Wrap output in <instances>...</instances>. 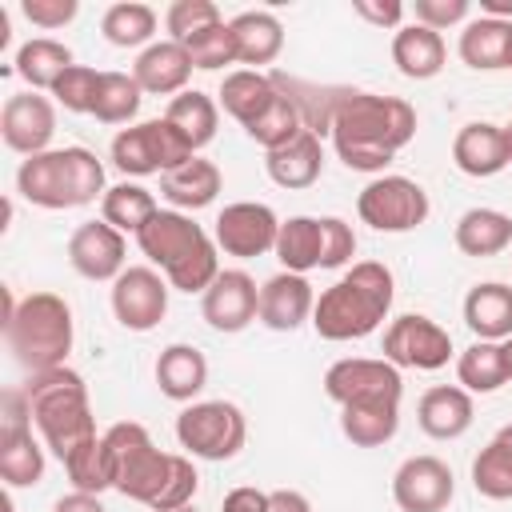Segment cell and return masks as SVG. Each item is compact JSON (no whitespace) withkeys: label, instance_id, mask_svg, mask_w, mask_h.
Here are the masks:
<instances>
[{"label":"cell","instance_id":"cell-41","mask_svg":"<svg viewBox=\"0 0 512 512\" xmlns=\"http://www.w3.org/2000/svg\"><path fill=\"white\" fill-rule=\"evenodd\" d=\"M144 88L136 84V76L128 72H100V92H96V108L92 116L100 124H128L140 112Z\"/></svg>","mask_w":512,"mask_h":512},{"label":"cell","instance_id":"cell-42","mask_svg":"<svg viewBox=\"0 0 512 512\" xmlns=\"http://www.w3.org/2000/svg\"><path fill=\"white\" fill-rule=\"evenodd\" d=\"M472 488L488 500H512V444L492 436L488 448H480L472 460Z\"/></svg>","mask_w":512,"mask_h":512},{"label":"cell","instance_id":"cell-20","mask_svg":"<svg viewBox=\"0 0 512 512\" xmlns=\"http://www.w3.org/2000/svg\"><path fill=\"white\" fill-rule=\"evenodd\" d=\"M316 308V292L308 284V276L300 272H276L260 284V324L272 332H296L304 320H312Z\"/></svg>","mask_w":512,"mask_h":512},{"label":"cell","instance_id":"cell-40","mask_svg":"<svg viewBox=\"0 0 512 512\" xmlns=\"http://www.w3.org/2000/svg\"><path fill=\"white\" fill-rule=\"evenodd\" d=\"M304 128H308V124H304L300 104H296L288 92H280V96L268 104V112H264L260 120H252L244 132H248L264 152H276V148H284L288 140H296Z\"/></svg>","mask_w":512,"mask_h":512},{"label":"cell","instance_id":"cell-35","mask_svg":"<svg viewBox=\"0 0 512 512\" xmlns=\"http://www.w3.org/2000/svg\"><path fill=\"white\" fill-rule=\"evenodd\" d=\"M68 68H72V48L60 44V40H52V36H36V40L20 44V52H16V72L32 84V92L36 88H48L52 92L56 80Z\"/></svg>","mask_w":512,"mask_h":512},{"label":"cell","instance_id":"cell-38","mask_svg":"<svg viewBox=\"0 0 512 512\" xmlns=\"http://www.w3.org/2000/svg\"><path fill=\"white\" fill-rule=\"evenodd\" d=\"M456 376H460V388H464V392L488 396V392L504 388V384H508V372H504V352H500V344H492V340L468 344V348L460 352V360H456Z\"/></svg>","mask_w":512,"mask_h":512},{"label":"cell","instance_id":"cell-24","mask_svg":"<svg viewBox=\"0 0 512 512\" xmlns=\"http://www.w3.org/2000/svg\"><path fill=\"white\" fill-rule=\"evenodd\" d=\"M272 184L288 188V192H300V188H312L324 172V148H320V136L312 128H304L296 140H288L284 148L268 152L264 160Z\"/></svg>","mask_w":512,"mask_h":512},{"label":"cell","instance_id":"cell-22","mask_svg":"<svg viewBox=\"0 0 512 512\" xmlns=\"http://www.w3.org/2000/svg\"><path fill=\"white\" fill-rule=\"evenodd\" d=\"M472 416H476L472 392H464L460 384H436L416 404V424L432 440H456V436H464L472 428Z\"/></svg>","mask_w":512,"mask_h":512},{"label":"cell","instance_id":"cell-5","mask_svg":"<svg viewBox=\"0 0 512 512\" xmlns=\"http://www.w3.org/2000/svg\"><path fill=\"white\" fill-rule=\"evenodd\" d=\"M16 192L48 212L84 208L96 196L104 200V164L88 148H48L40 156H28L16 172Z\"/></svg>","mask_w":512,"mask_h":512},{"label":"cell","instance_id":"cell-53","mask_svg":"<svg viewBox=\"0 0 512 512\" xmlns=\"http://www.w3.org/2000/svg\"><path fill=\"white\" fill-rule=\"evenodd\" d=\"M268 512H312V504L296 488H276V492H268Z\"/></svg>","mask_w":512,"mask_h":512},{"label":"cell","instance_id":"cell-12","mask_svg":"<svg viewBox=\"0 0 512 512\" xmlns=\"http://www.w3.org/2000/svg\"><path fill=\"white\" fill-rule=\"evenodd\" d=\"M452 356V336L428 320V316H396L384 328V360L396 368H420V372H436L444 368Z\"/></svg>","mask_w":512,"mask_h":512},{"label":"cell","instance_id":"cell-17","mask_svg":"<svg viewBox=\"0 0 512 512\" xmlns=\"http://www.w3.org/2000/svg\"><path fill=\"white\" fill-rule=\"evenodd\" d=\"M52 132H56V108H52L48 96L16 92V96L4 100V108H0V136H4V144L12 152L40 156V152H48Z\"/></svg>","mask_w":512,"mask_h":512},{"label":"cell","instance_id":"cell-25","mask_svg":"<svg viewBox=\"0 0 512 512\" xmlns=\"http://www.w3.org/2000/svg\"><path fill=\"white\" fill-rule=\"evenodd\" d=\"M464 324L476 332V340L504 344L512 336V284L484 280L464 296Z\"/></svg>","mask_w":512,"mask_h":512},{"label":"cell","instance_id":"cell-59","mask_svg":"<svg viewBox=\"0 0 512 512\" xmlns=\"http://www.w3.org/2000/svg\"><path fill=\"white\" fill-rule=\"evenodd\" d=\"M168 512H196V508H192V504H184V508H168Z\"/></svg>","mask_w":512,"mask_h":512},{"label":"cell","instance_id":"cell-39","mask_svg":"<svg viewBox=\"0 0 512 512\" xmlns=\"http://www.w3.org/2000/svg\"><path fill=\"white\" fill-rule=\"evenodd\" d=\"M100 32H104V40L116 44V48H140V44H148L152 32H156V12H152L148 4H140V0H120V4H112V8L104 12Z\"/></svg>","mask_w":512,"mask_h":512},{"label":"cell","instance_id":"cell-30","mask_svg":"<svg viewBox=\"0 0 512 512\" xmlns=\"http://www.w3.org/2000/svg\"><path fill=\"white\" fill-rule=\"evenodd\" d=\"M156 384L168 400H192L208 384V360L196 344H168L156 360Z\"/></svg>","mask_w":512,"mask_h":512},{"label":"cell","instance_id":"cell-11","mask_svg":"<svg viewBox=\"0 0 512 512\" xmlns=\"http://www.w3.org/2000/svg\"><path fill=\"white\" fill-rule=\"evenodd\" d=\"M324 392L340 408H348V404H400L404 380H400V368L388 360L348 356L324 372Z\"/></svg>","mask_w":512,"mask_h":512},{"label":"cell","instance_id":"cell-8","mask_svg":"<svg viewBox=\"0 0 512 512\" xmlns=\"http://www.w3.org/2000/svg\"><path fill=\"white\" fill-rule=\"evenodd\" d=\"M112 164L124 172V176H152V172H172L180 168L184 160H192V144L160 116V120H144V124H132V128H120L112 136Z\"/></svg>","mask_w":512,"mask_h":512},{"label":"cell","instance_id":"cell-54","mask_svg":"<svg viewBox=\"0 0 512 512\" xmlns=\"http://www.w3.org/2000/svg\"><path fill=\"white\" fill-rule=\"evenodd\" d=\"M52 512H108V508L100 504L96 492H68V496H60L52 504Z\"/></svg>","mask_w":512,"mask_h":512},{"label":"cell","instance_id":"cell-21","mask_svg":"<svg viewBox=\"0 0 512 512\" xmlns=\"http://www.w3.org/2000/svg\"><path fill=\"white\" fill-rule=\"evenodd\" d=\"M452 160L464 176H496L508 168V140H504V128L500 124H488V120H472L456 132L452 140Z\"/></svg>","mask_w":512,"mask_h":512},{"label":"cell","instance_id":"cell-15","mask_svg":"<svg viewBox=\"0 0 512 512\" xmlns=\"http://www.w3.org/2000/svg\"><path fill=\"white\" fill-rule=\"evenodd\" d=\"M452 496L456 480L440 456H408L392 476V500L400 512H444Z\"/></svg>","mask_w":512,"mask_h":512},{"label":"cell","instance_id":"cell-10","mask_svg":"<svg viewBox=\"0 0 512 512\" xmlns=\"http://www.w3.org/2000/svg\"><path fill=\"white\" fill-rule=\"evenodd\" d=\"M428 192L408 176H376L360 188L356 212L376 232H412L428 220Z\"/></svg>","mask_w":512,"mask_h":512},{"label":"cell","instance_id":"cell-23","mask_svg":"<svg viewBox=\"0 0 512 512\" xmlns=\"http://www.w3.org/2000/svg\"><path fill=\"white\" fill-rule=\"evenodd\" d=\"M132 76L152 96H180L184 84H188V76H192V56L176 40H156V44H148L136 56Z\"/></svg>","mask_w":512,"mask_h":512},{"label":"cell","instance_id":"cell-48","mask_svg":"<svg viewBox=\"0 0 512 512\" xmlns=\"http://www.w3.org/2000/svg\"><path fill=\"white\" fill-rule=\"evenodd\" d=\"M196 488H200V476H196L192 460H188V456H176V464H172V480H168V488H164V496H160V504H156L152 512H168V508H184V504H192V500H196Z\"/></svg>","mask_w":512,"mask_h":512},{"label":"cell","instance_id":"cell-49","mask_svg":"<svg viewBox=\"0 0 512 512\" xmlns=\"http://www.w3.org/2000/svg\"><path fill=\"white\" fill-rule=\"evenodd\" d=\"M412 16H416V24L440 32V28H452L468 16V0H416Z\"/></svg>","mask_w":512,"mask_h":512},{"label":"cell","instance_id":"cell-2","mask_svg":"<svg viewBox=\"0 0 512 512\" xmlns=\"http://www.w3.org/2000/svg\"><path fill=\"white\" fill-rule=\"evenodd\" d=\"M392 296V272L380 260H360L316 296L312 328L320 340H360L384 324Z\"/></svg>","mask_w":512,"mask_h":512},{"label":"cell","instance_id":"cell-56","mask_svg":"<svg viewBox=\"0 0 512 512\" xmlns=\"http://www.w3.org/2000/svg\"><path fill=\"white\" fill-rule=\"evenodd\" d=\"M496 436H500V440H504V444H512V424H504V428H500V432H496Z\"/></svg>","mask_w":512,"mask_h":512},{"label":"cell","instance_id":"cell-60","mask_svg":"<svg viewBox=\"0 0 512 512\" xmlns=\"http://www.w3.org/2000/svg\"><path fill=\"white\" fill-rule=\"evenodd\" d=\"M508 68H512V40H508Z\"/></svg>","mask_w":512,"mask_h":512},{"label":"cell","instance_id":"cell-51","mask_svg":"<svg viewBox=\"0 0 512 512\" xmlns=\"http://www.w3.org/2000/svg\"><path fill=\"white\" fill-rule=\"evenodd\" d=\"M352 8H356V16H364L376 28H396L400 16H404V4L400 0H356Z\"/></svg>","mask_w":512,"mask_h":512},{"label":"cell","instance_id":"cell-4","mask_svg":"<svg viewBox=\"0 0 512 512\" xmlns=\"http://www.w3.org/2000/svg\"><path fill=\"white\" fill-rule=\"evenodd\" d=\"M140 252L164 272V280L180 292H208V284L220 276V260H216V240H208V232L176 212V208H160L140 232H136Z\"/></svg>","mask_w":512,"mask_h":512},{"label":"cell","instance_id":"cell-19","mask_svg":"<svg viewBox=\"0 0 512 512\" xmlns=\"http://www.w3.org/2000/svg\"><path fill=\"white\" fill-rule=\"evenodd\" d=\"M124 232H116L108 220H88L68 236V264L84 280H116L124 272Z\"/></svg>","mask_w":512,"mask_h":512},{"label":"cell","instance_id":"cell-27","mask_svg":"<svg viewBox=\"0 0 512 512\" xmlns=\"http://www.w3.org/2000/svg\"><path fill=\"white\" fill-rule=\"evenodd\" d=\"M232 40H236V64H248L252 72H260V64H272L284 48V28L272 12H240L236 20H228Z\"/></svg>","mask_w":512,"mask_h":512},{"label":"cell","instance_id":"cell-6","mask_svg":"<svg viewBox=\"0 0 512 512\" xmlns=\"http://www.w3.org/2000/svg\"><path fill=\"white\" fill-rule=\"evenodd\" d=\"M4 340L28 372L60 368L72 352V308L56 292H28L4 320Z\"/></svg>","mask_w":512,"mask_h":512},{"label":"cell","instance_id":"cell-52","mask_svg":"<svg viewBox=\"0 0 512 512\" xmlns=\"http://www.w3.org/2000/svg\"><path fill=\"white\" fill-rule=\"evenodd\" d=\"M220 512H268V492H260L252 484H240V488H232L224 496Z\"/></svg>","mask_w":512,"mask_h":512},{"label":"cell","instance_id":"cell-13","mask_svg":"<svg viewBox=\"0 0 512 512\" xmlns=\"http://www.w3.org/2000/svg\"><path fill=\"white\" fill-rule=\"evenodd\" d=\"M8 412H4V428H0V476L8 488H32L44 480V448L32 436V416H28V400L24 392H8L4 396Z\"/></svg>","mask_w":512,"mask_h":512},{"label":"cell","instance_id":"cell-28","mask_svg":"<svg viewBox=\"0 0 512 512\" xmlns=\"http://www.w3.org/2000/svg\"><path fill=\"white\" fill-rule=\"evenodd\" d=\"M444 56H448V48H444L440 32H432L424 24H404L392 36V64L408 80H432L444 68Z\"/></svg>","mask_w":512,"mask_h":512},{"label":"cell","instance_id":"cell-45","mask_svg":"<svg viewBox=\"0 0 512 512\" xmlns=\"http://www.w3.org/2000/svg\"><path fill=\"white\" fill-rule=\"evenodd\" d=\"M96 92H100V72L88 68V64H72V68L56 80V88H52V96H56L60 108H68V112H88V116H92V108H96Z\"/></svg>","mask_w":512,"mask_h":512},{"label":"cell","instance_id":"cell-1","mask_svg":"<svg viewBox=\"0 0 512 512\" xmlns=\"http://www.w3.org/2000/svg\"><path fill=\"white\" fill-rule=\"evenodd\" d=\"M336 156L356 172H384L392 156L416 136V108L400 96L344 92L328 112Z\"/></svg>","mask_w":512,"mask_h":512},{"label":"cell","instance_id":"cell-3","mask_svg":"<svg viewBox=\"0 0 512 512\" xmlns=\"http://www.w3.org/2000/svg\"><path fill=\"white\" fill-rule=\"evenodd\" d=\"M24 400H28V416L40 428L44 444L52 448V456L64 464L68 456H76L80 448L96 444V420H92V404H88V388L84 376L72 368H48V372H32V380L24 384Z\"/></svg>","mask_w":512,"mask_h":512},{"label":"cell","instance_id":"cell-34","mask_svg":"<svg viewBox=\"0 0 512 512\" xmlns=\"http://www.w3.org/2000/svg\"><path fill=\"white\" fill-rule=\"evenodd\" d=\"M164 120L192 144V152H200L204 144H212L216 136V124H220V108L208 92H196V88H184L180 96L168 100L164 108Z\"/></svg>","mask_w":512,"mask_h":512},{"label":"cell","instance_id":"cell-36","mask_svg":"<svg viewBox=\"0 0 512 512\" xmlns=\"http://www.w3.org/2000/svg\"><path fill=\"white\" fill-rule=\"evenodd\" d=\"M400 428V404H348L340 408V432L356 448H380Z\"/></svg>","mask_w":512,"mask_h":512},{"label":"cell","instance_id":"cell-58","mask_svg":"<svg viewBox=\"0 0 512 512\" xmlns=\"http://www.w3.org/2000/svg\"><path fill=\"white\" fill-rule=\"evenodd\" d=\"M4 512H16V508H12V496H4Z\"/></svg>","mask_w":512,"mask_h":512},{"label":"cell","instance_id":"cell-9","mask_svg":"<svg viewBox=\"0 0 512 512\" xmlns=\"http://www.w3.org/2000/svg\"><path fill=\"white\" fill-rule=\"evenodd\" d=\"M176 440L200 460H232L248 440V424L228 400H196L176 416Z\"/></svg>","mask_w":512,"mask_h":512},{"label":"cell","instance_id":"cell-33","mask_svg":"<svg viewBox=\"0 0 512 512\" xmlns=\"http://www.w3.org/2000/svg\"><path fill=\"white\" fill-rule=\"evenodd\" d=\"M276 260L284 264V272H312L320 268V252H324V228L320 216H288L280 220V236H276Z\"/></svg>","mask_w":512,"mask_h":512},{"label":"cell","instance_id":"cell-44","mask_svg":"<svg viewBox=\"0 0 512 512\" xmlns=\"http://www.w3.org/2000/svg\"><path fill=\"white\" fill-rule=\"evenodd\" d=\"M64 472L76 484V492H96L100 496L104 488H112V472H108V456H104V436L96 444L80 448L76 456H68L64 460Z\"/></svg>","mask_w":512,"mask_h":512},{"label":"cell","instance_id":"cell-47","mask_svg":"<svg viewBox=\"0 0 512 512\" xmlns=\"http://www.w3.org/2000/svg\"><path fill=\"white\" fill-rule=\"evenodd\" d=\"M324 228V252H320V268H340L352 260L356 252V232L340 220V216H320Z\"/></svg>","mask_w":512,"mask_h":512},{"label":"cell","instance_id":"cell-31","mask_svg":"<svg viewBox=\"0 0 512 512\" xmlns=\"http://www.w3.org/2000/svg\"><path fill=\"white\" fill-rule=\"evenodd\" d=\"M456 248L464 256H496L512 244V216L496 212V208H468L460 220H456V232H452Z\"/></svg>","mask_w":512,"mask_h":512},{"label":"cell","instance_id":"cell-50","mask_svg":"<svg viewBox=\"0 0 512 512\" xmlns=\"http://www.w3.org/2000/svg\"><path fill=\"white\" fill-rule=\"evenodd\" d=\"M20 12H24L36 28H64L68 20H76L80 4H76V0H24Z\"/></svg>","mask_w":512,"mask_h":512},{"label":"cell","instance_id":"cell-32","mask_svg":"<svg viewBox=\"0 0 512 512\" xmlns=\"http://www.w3.org/2000/svg\"><path fill=\"white\" fill-rule=\"evenodd\" d=\"M508 40H512V24L508 20L480 16V20L464 24V32H460V60L468 68H476V72L508 68Z\"/></svg>","mask_w":512,"mask_h":512},{"label":"cell","instance_id":"cell-57","mask_svg":"<svg viewBox=\"0 0 512 512\" xmlns=\"http://www.w3.org/2000/svg\"><path fill=\"white\" fill-rule=\"evenodd\" d=\"M504 140H508V164H512V124H504Z\"/></svg>","mask_w":512,"mask_h":512},{"label":"cell","instance_id":"cell-18","mask_svg":"<svg viewBox=\"0 0 512 512\" xmlns=\"http://www.w3.org/2000/svg\"><path fill=\"white\" fill-rule=\"evenodd\" d=\"M200 312L216 332H244L260 312V288L244 268H220L200 296Z\"/></svg>","mask_w":512,"mask_h":512},{"label":"cell","instance_id":"cell-43","mask_svg":"<svg viewBox=\"0 0 512 512\" xmlns=\"http://www.w3.org/2000/svg\"><path fill=\"white\" fill-rule=\"evenodd\" d=\"M188 56H192V68H204V72H216L224 64H236V40H232V28L220 20L196 36L184 40Z\"/></svg>","mask_w":512,"mask_h":512},{"label":"cell","instance_id":"cell-14","mask_svg":"<svg viewBox=\"0 0 512 512\" xmlns=\"http://www.w3.org/2000/svg\"><path fill=\"white\" fill-rule=\"evenodd\" d=\"M168 288L156 268H124L112 280V316L128 332H152L168 312Z\"/></svg>","mask_w":512,"mask_h":512},{"label":"cell","instance_id":"cell-37","mask_svg":"<svg viewBox=\"0 0 512 512\" xmlns=\"http://www.w3.org/2000/svg\"><path fill=\"white\" fill-rule=\"evenodd\" d=\"M160 208H156V200H152V192L144 188V184H112L108 192H104V200H100V220H108L116 232H140L152 216H156Z\"/></svg>","mask_w":512,"mask_h":512},{"label":"cell","instance_id":"cell-46","mask_svg":"<svg viewBox=\"0 0 512 512\" xmlns=\"http://www.w3.org/2000/svg\"><path fill=\"white\" fill-rule=\"evenodd\" d=\"M164 24H168L172 40L184 44L188 36H196V32H204V28H212V24H220V8H216L212 0H176V4L164 12Z\"/></svg>","mask_w":512,"mask_h":512},{"label":"cell","instance_id":"cell-55","mask_svg":"<svg viewBox=\"0 0 512 512\" xmlns=\"http://www.w3.org/2000/svg\"><path fill=\"white\" fill-rule=\"evenodd\" d=\"M500 352H504V372H508V380H512V336L500 344Z\"/></svg>","mask_w":512,"mask_h":512},{"label":"cell","instance_id":"cell-29","mask_svg":"<svg viewBox=\"0 0 512 512\" xmlns=\"http://www.w3.org/2000/svg\"><path fill=\"white\" fill-rule=\"evenodd\" d=\"M276 96H280V84L272 76H264V72H252V68H236L220 84V108L232 120H240L244 128L252 120H260Z\"/></svg>","mask_w":512,"mask_h":512},{"label":"cell","instance_id":"cell-7","mask_svg":"<svg viewBox=\"0 0 512 512\" xmlns=\"http://www.w3.org/2000/svg\"><path fill=\"white\" fill-rule=\"evenodd\" d=\"M104 456H108V472H112V488L128 500H140L148 508L160 504L168 480H172V464L176 452H160L152 444V436L144 432V424L136 420H120L104 432Z\"/></svg>","mask_w":512,"mask_h":512},{"label":"cell","instance_id":"cell-26","mask_svg":"<svg viewBox=\"0 0 512 512\" xmlns=\"http://www.w3.org/2000/svg\"><path fill=\"white\" fill-rule=\"evenodd\" d=\"M220 184H224V176H220V168L212 164V160H204V156H192V160H184L180 168H172V172H164L160 176V192H164V200L180 212H196V208H208L216 196H220Z\"/></svg>","mask_w":512,"mask_h":512},{"label":"cell","instance_id":"cell-16","mask_svg":"<svg viewBox=\"0 0 512 512\" xmlns=\"http://www.w3.org/2000/svg\"><path fill=\"white\" fill-rule=\"evenodd\" d=\"M280 236V220L268 204L256 200H236L216 216V248H224L228 256L252 260L276 248Z\"/></svg>","mask_w":512,"mask_h":512}]
</instances>
